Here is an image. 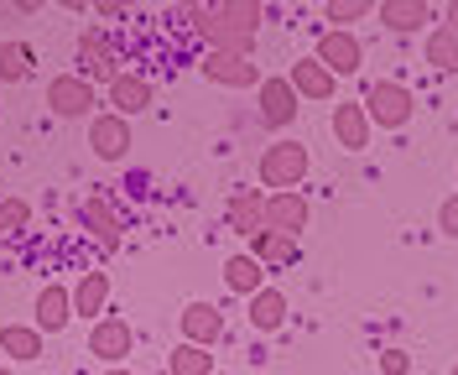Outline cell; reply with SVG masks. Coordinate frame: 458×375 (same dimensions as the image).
Wrapping results in <instances>:
<instances>
[{"label":"cell","mask_w":458,"mask_h":375,"mask_svg":"<svg viewBox=\"0 0 458 375\" xmlns=\"http://www.w3.org/2000/svg\"><path fill=\"white\" fill-rule=\"evenodd\" d=\"M308 167H313L308 146L292 141V136H282V141H271L266 151H260L256 177H260V188H271V193H297L302 177H308Z\"/></svg>","instance_id":"obj_1"},{"label":"cell","mask_w":458,"mask_h":375,"mask_svg":"<svg viewBox=\"0 0 458 375\" xmlns=\"http://www.w3.org/2000/svg\"><path fill=\"white\" fill-rule=\"evenodd\" d=\"M360 105H365V115H370L375 131H401L406 120L417 115V94L406 84H396V79H375Z\"/></svg>","instance_id":"obj_2"},{"label":"cell","mask_w":458,"mask_h":375,"mask_svg":"<svg viewBox=\"0 0 458 375\" xmlns=\"http://www.w3.org/2000/svg\"><path fill=\"white\" fill-rule=\"evenodd\" d=\"M256 115L266 131H286V125H297L302 115V99H297V89L286 84V73H266L256 89Z\"/></svg>","instance_id":"obj_3"},{"label":"cell","mask_w":458,"mask_h":375,"mask_svg":"<svg viewBox=\"0 0 458 375\" xmlns=\"http://www.w3.org/2000/svg\"><path fill=\"white\" fill-rule=\"evenodd\" d=\"M120 63H125V58L110 47V31H105V27H84V31H79V73H84L94 89L114 84V79L125 73Z\"/></svg>","instance_id":"obj_4"},{"label":"cell","mask_w":458,"mask_h":375,"mask_svg":"<svg viewBox=\"0 0 458 375\" xmlns=\"http://www.w3.org/2000/svg\"><path fill=\"white\" fill-rule=\"evenodd\" d=\"M94 105H99V89L89 84L84 73H57V79H47V110H53V115L89 120Z\"/></svg>","instance_id":"obj_5"},{"label":"cell","mask_w":458,"mask_h":375,"mask_svg":"<svg viewBox=\"0 0 458 375\" xmlns=\"http://www.w3.org/2000/svg\"><path fill=\"white\" fill-rule=\"evenodd\" d=\"M313 58L334 73V79H349V73H360V63H365V47H360V37L344 27H328L323 37H318Z\"/></svg>","instance_id":"obj_6"},{"label":"cell","mask_w":458,"mask_h":375,"mask_svg":"<svg viewBox=\"0 0 458 375\" xmlns=\"http://www.w3.org/2000/svg\"><path fill=\"white\" fill-rule=\"evenodd\" d=\"M199 73L208 79V84L219 89H260V63L256 58H240V53H203Z\"/></svg>","instance_id":"obj_7"},{"label":"cell","mask_w":458,"mask_h":375,"mask_svg":"<svg viewBox=\"0 0 458 375\" xmlns=\"http://www.w3.org/2000/svg\"><path fill=\"white\" fill-rule=\"evenodd\" d=\"M89 151L99 162H120L131 151V120L114 115V110H94L89 115Z\"/></svg>","instance_id":"obj_8"},{"label":"cell","mask_w":458,"mask_h":375,"mask_svg":"<svg viewBox=\"0 0 458 375\" xmlns=\"http://www.w3.org/2000/svg\"><path fill=\"white\" fill-rule=\"evenodd\" d=\"M131 349H136V334H131V323H125V318H114V313L94 318V328H89V354H94V360L120 365Z\"/></svg>","instance_id":"obj_9"},{"label":"cell","mask_w":458,"mask_h":375,"mask_svg":"<svg viewBox=\"0 0 458 375\" xmlns=\"http://www.w3.org/2000/svg\"><path fill=\"white\" fill-rule=\"evenodd\" d=\"M328 131H334V141H339L344 151H365L370 136H375V125H370V115H365L360 99H339L334 115H328Z\"/></svg>","instance_id":"obj_10"},{"label":"cell","mask_w":458,"mask_h":375,"mask_svg":"<svg viewBox=\"0 0 458 375\" xmlns=\"http://www.w3.org/2000/svg\"><path fill=\"white\" fill-rule=\"evenodd\" d=\"M151 99H157V89H151V79H141V73H120L114 84H105V105H110L114 115H125V120L146 115Z\"/></svg>","instance_id":"obj_11"},{"label":"cell","mask_w":458,"mask_h":375,"mask_svg":"<svg viewBox=\"0 0 458 375\" xmlns=\"http://www.w3.org/2000/svg\"><path fill=\"white\" fill-rule=\"evenodd\" d=\"M177 323H182V345L214 349L225 339V313H219L214 303H188V308L177 313Z\"/></svg>","instance_id":"obj_12"},{"label":"cell","mask_w":458,"mask_h":375,"mask_svg":"<svg viewBox=\"0 0 458 375\" xmlns=\"http://www.w3.org/2000/svg\"><path fill=\"white\" fill-rule=\"evenodd\" d=\"M286 84L297 89V99H313V105H328V99L339 94V79H334L318 58H297L292 73H286Z\"/></svg>","instance_id":"obj_13"},{"label":"cell","mask_w":458,"mask_h":375,"mask_svg":"<svg viewBox=\"0 0 458 375\" xmlns=\"http://www.w3.org/2000/svg\"><path fill=\"white\" fill-rule=\"evenodd\" d=\"M225 225L234 234H245V240L256 230H266V193L260 188H234L225 203Z\"/></svg>","instance_id":"obj_14"},{"label":"cell","mask_w":458,"mask_h":375,"mask_svg":"<svg viewBox=\"0 0 458 375\" xmlns=\"http://www.w3.org/2000/svg\"><path fill=\"white\" fill-rule=\"evenodd\" d=\"M313 219V209L302 193H266V230L276 234H302Z\"/></svg>","instance_id":"obj_15"},{"label":"cell","mask_w":458,"mask_h":375,"mask_svg":"<svg viewBox=\"0 0 458 375\" xmlns=\"http://www.w3.org/2000/svg\"><path fill=\"white\" fill-rule=\"evenodd\" d=\"M31 313H37V328H42V334H63V328L73 323V292L63 287V282H47V287L37 292Z\"/></svg>","instance_id":"obj_16"},{"label":"cell","mask_w":458,"mask_h":375,"mask_svg":"<svg viewBox=\"0 0 458 375\" xmlns=\"http://www.w3.org/2000/svg\"><path fill=\"white\" fill-rule=\"evenodd\" d=\"M432 21V5L428 0H380V27L396 31V37H411Z\"/></svg>","instance_id":"obj_17"},{"label":"cell","mask_w":458,"mask_h":375,"mask_svg":"<svg viewBox=\"0 0 458 375\" xmlns=\"http://www.w3.org/2000/svg\"><path fill=\"white\" fill-rule=\"evenodd\" d=\"M214 11H219V21H225L250 53H256V37H260V0H214Z\"/></svg>","instance_id":"obj_18"},{"label":"cell","mask_w":458,"mask_h":375,"mask_svg":"<svg viewBox=\"0 0 458 375\" xmlns=\"http://www.w3.org/2000/svg\"><path fill=\"white\" fill-rule=\"evenodd\" d=\"M250 256H256L266 271H286V266H297V234L256 230L250 234Z\"/></svg>","instance_id":"obj_19"},{"label":"cell","mask_w":458,"mask_h":375,"mask_svg":"<svg viewBox=\"0 0 458 375\" xmlns=\"http://www.w3.org/2000/svg\"><path fill=\"white\" fill-rule=\"evenodd\" d=\"M68 292H73V318H105V308H110V277L105 271H84Z\"/></svg>","instance_id":"obj_20"},{"label":"cell","mask_w":458,"mask_h":375,"mask_svg":"<svg viewBox=\"0 0 458 375\" xmlns=\"http://www.w3.org/2000/svg\"><path fill=\"white\" fill-rule=\"evenodd\" d=\"M0 354L16 360V365L42 360V328H37V323H5V328H0Z\"/></svg>","instance_id":"obj_21"},{"label":"cell","mask_w":458,"mask_h":375,"mask_svg":"<svg viewBox=\"0 0 458 375\" xmlns=\"http://www.w3.org/2000/svg\"><path fill=\"white\" fill-rule=\"evenodd\" d=\"M225 287L234 292V297H256V292L266 287V266H260L250 251L229 256V260H225Z\"/></svg>","instance_id":"obj_22"},{"label":"cell","mask_w":458,"mask_h":375,"mask_svg":"<svg viewBox=\"0 0 458 375\" xmlns=\"http://www.w3.org/2000/svg\"><path fill=\"white\" fill-rule=\"evenodd\" d=\"M250 328H256V334H276V328H282L286 323V292H276V287H260L256 297H250Z\"/></svg>","instance_id":"obj_23"},{"label":"cell","mask_w":458,"mask_h":375,"mask_svg":"<svg viewBox=\"0 0 458 375\" xmlns=\"http://www.w3.org/2000/svg\"><path fill=\"white\" fill-rule=\"evenodd\" d=\"M84 225H89V234H94L105 251H114V245H120V219H114V209L99 199V193L84 203Z\"/></svg>","instance_id":"obj_24"},{"label":"cell","mask_w":458,"mask_h":375,"mask_svg":"<svg viewBox=\"0 0 458 375\" xmlns=\"http://www.w3.org/2000/svg\"><path fill=\"white\" fill-rule=\"evenodd\" d=\"M422 58L437 68V73H458V37L448 27H432L422 37Z\"/></svg>","instance_id":"obj_25"},{"label":"cell","mask_w":458,"mask_h":375,"mask_svg":"<svg viewBox=\"0 0 458 375\" xmlns=\"http://www.w3.org/2000/svg\"><path fill=\"white\" fill-rule=\"evenodd\" d=\"M167 375H214V354L199 345H177L167 354Z\"/></svg>","instance_id":"obj_26"},{"label":"cell","mask_w":458,"mask_h":375,"mask_svg":"<svg viewBox=\"0 0 458 375\" xmlns=\"http://www.w3.org/2000/svg\"><path fill=\"white\" fill-rule=\"evenodd\" d=\"M31 73V53H27V42H0V84H21Z\"/></svg>","instance_id":"obj_27"},{"label":"cell","mask_w":458,"mask_h":375,"mask_svg":"<svg viewBox=\"0 0 458 375\" xmlns=\"http://www.w3.org/2000/svg\"><path fill=\"white\" fill-rule=\"evenodd\" d=\"M380 0H323V16L334 21V27H344V31H354V21H365Z\"/></svg>","instance_id":"obj_28"},{"label":"cell","mask_w":458,"mask_h":375,"mask_svg":"<svg viewBox=\"0 0 458 375\" xmlns=\"http://www.w3.org/2000/svg\"><path fill=\"white\" fill-rule=\"evenodd\" d=\"M31 225V203L27 199H0V240L21 234Z\"/></svg>","instance_id":"obj_29"},{"label":"cell","mask_w":458,"mask_h":375,"mask_svg":"<svg viewBox=\"0 0 458 375\" xmlns=\"http://www.w3.org/2000/svg\"><path fill=\"white\" fill-rule=\"evenodd\" d=\"M380 375H411V354L406 349H380Z\"/></svg>","instance_id":"obj_30"},{"label":"cell","mask_w":458,"mask_h":375,"mask_svg":"<svg viewBox=\"0 0 458 375\" xmlns=\"http://www.w3.org/2000/svg\"><path fill=\"white\" fill-rule=\"evenodd\" d=\"M437 230L448 234V240H458V193L443 199V209H437Z\"/></svg>","instance_id":"obj_31"},{"label":"cell","mask_w":458,"mask_h":375,"mask_svg":"<svg viewBox=\"0 0 458 375\" xmlns=\"http://www.w3.org/2000/svg\"><path fill=\"white\" fill-rule=\"evenodd\" d=\"M141 0H94L89 11H99V16H125V11H136Z\"/></svg>","instance_id":"obj_32"},{"label":"cell","mask_w":458,"mask_h":375,"mask_svg":"<svg viewBox=\"0 0 458 375\" xmlns=\"http://www.w3.org/2000/svg\"><path fill=\"white\" fill-rule=\"evenodd\" d=\"M11 11H21V16H37V11H47V0H11Z\"/></svg>","instance_id":"obj_33"},{"label":"cell","mask_w":458,"mask_h":375,"mask_svg":"<svg viewBox=\"0 0 458 375\" xmlns=\"http://www.w3.org/2000/svg\"><path fill=\"white\" fill-rule=\"evenodd\" d=\"M443 27L458 37V0H448V11H443Z\"/></svg>","instance_id":"obj_34"},{"label":"cell","mask_w":458,"mask_h":375,"mask_svg":"<svg viewBox=\"0 0 458 375\" xmlns=\"http://www.w3.org/2000/svg\"><path fill=\"white\" fill-rule=\"evenodd\" d=\"M177 11H203V5H214V0H172Z\"/></svg>","instance_id":"obj_35"},{"label":"cell","mask_w":458,"mask_h":375,"mask_svg":"<svg viewBox=\"0 0 458 375\" xmlns=\"http://www.w3.org/2000/svg\"><path fill=\"white\" fill-rule=\"evenodd\" d=\"M53 5H63V11H89L94 0H53Z\"/></svg>","instance_id":"obj_36"},{"label":"cell","mask_w":458,"mask_h":375,"mask_svg":"<svg viewBox=\"0 0 458 375\" xmlns=\"http://www.w3.org/2000/svg\"><path fill=\"white\" fill-rule=\"evenodd\" d=\"M105 375H131V371H120V365H110V371H105Z\"/></svg>","instance_id":"obj_37"},{"label":"cell","mask_w":458,"mask_h":375,"mask_svg":"<svg viewBox=\"0 0 458 375\" xmlns=\"http://www.w3.org/2000/svg\"><path fill=\"white\" fill-rule=\"evenodd\" d=\"M0 375H11V371H5V365H0Z\"/></svg>","instance_id":"obj_38"},{"label":"cell","mask_w":458,"mask_h":375,"mask_svg":"<svg viewBox=\"0 0 458 375\" xmlns=\"http://www.w3.org/2000/svg\"><path fill=\"white\" fill-rule=\"evenodd\" d=\"M214 375H225V371H214Z\"/></svg>","instance_id":"obj_39"},{"label":"cell","mask_w":458,"mask_h":375,"mask_svg":"<svg viewBox=\"0 0 458 375\" xmlns=\"http://www.w3.org/2000/svg\"><path fill=\"white\" fill-rule=\"evenodd\" d=\"M256 375H266V371H256Z\"/></svg>","instance_id":"obj_40"},{"label":"cell","mask_w":458,"mask_h":375,"mask_svg":"<svg viewBox=\"0 0 458 375\" xmlns=\"http://www.w3.org/2000/svg\"><path fill=\"white\" fill-rule=\"evenodd\" d=\"M454 375H458V365H454Z\"/></svg>","instance_id":"obj_41"},{"label":"cell","mask_w":458,"mask_h":375,"mask_svg":"<svg viewBox=\"0 0 458 375\" xmlns=\"http://www.w3.org/2000/svg\"><path fill=\"white\" fill-rule=\"evenodd\" d=\"M297 5H302V0H297Z\"/></svg>","instance_id":"obj_42"},{"label":"cell","mask_w":458,"mask_h":375,"mask_svg":"<svg viewBox=\"0 0 458 375\" xmlns=\"http://www.w3.org/2000/svg\"><path fill=\"white\" fill-rule=\"evenodd\" d=\"M0 5H5V0H0Z\"/></svg>","instance_id":"obj_43"}]
</instances>
